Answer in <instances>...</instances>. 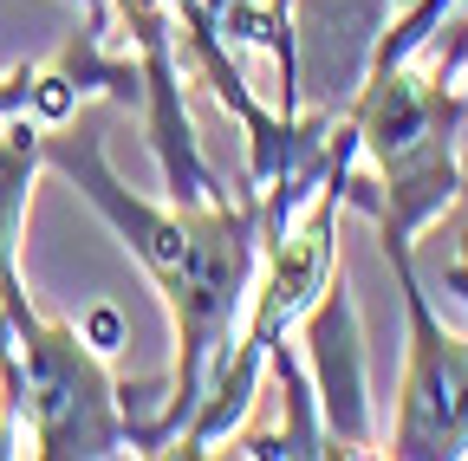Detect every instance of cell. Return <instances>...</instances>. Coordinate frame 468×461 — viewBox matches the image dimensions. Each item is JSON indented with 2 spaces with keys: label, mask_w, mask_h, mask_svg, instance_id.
Segmentation results:
<instances>
[{
  "label": "cell",
  "mask_w": 468,
  "mask_h": 461,
  "mask_svg": "<svg viewBox=\"0 0 468 461\" xmlns=\"http://www.w3.org/2000/svg\"><path fill=\"white\" fill-rule=\"evenodd\" d=\"M46 162L66 169L79 183V195L124 235V247L144 260V273L156 279V293L169 306V325H176L169 410L144 435V448H163L208 403V377L221 371L228 344H234V319L254 299V267L267 254V202L248 195L241 208L234 202H169V208H156L111 176L98 124H46Z\"/></svg>",
  "instance_id": "cell-1"
},
{
  "label": "cell",
  "mask_w": 468,
  "mask_h": 461,
  "mask_svg": "<svg viewBox=\"0 0 468 461\" xmlns=\"http://www.w3.org/2000/svg\"><path fill=\"white\" fill-rule=\"evenodd\" d=\"M0 377L20 403L27 455H137L144 435L117 410L104 358L85 331L39 319L27 299L0 312Z\"/></svg>",
  "instance_id": "cell-2"
},
{
  "label": "cell",
  "mask_w": 468,
  "mask_h": 461,
  "mask_svg": "<svg viewBox=\"0 0 468 461\" xmlns=\"http://www.w3.org/2000/svg\"><path fill=\"white\" fill-rule=\"evenodd\" d=\"M403 306H410V371L390 455H468V338H455L417 286L410 254H390Z\"/></svg>",
  "instance_id": "cell-3"
},
{
  "label": "cell",
  "mask_w": 468,
  "mask_h": 461,
  "mask_svg": "<svg viewBox=\"0 0 468 461\" xmlns=\"http://www.w3.org/2000/svg\"><path fill=\"white\" fill-rule=\"evenodd\" d=\"M39 162H46V124L33 110H20V118L0 124V312L14 299H27V286H20V227H27Z\"/></svg>",
  "instance_id": "cell-4"
},
{
  "label": "cell",
  "mask_w": 468,
  "mask_h": 461,
  "mask_svg": "<svg viewBox=\"0 0 468 461\" xmlns=\"http://www.w3.org/2000/svg\"><path fill=\"white\" fill-rule=\"evenodd\" d=\"M33 85H39V66H14L7 79H0V124L20 118V110H33Z\"/></svg>",
  "instance_id": "cell-5"
},
{
  "label": "cell",
  "mask_w": 468,
  "mask_h": 461,
  "mask_svg": "<svg viewBox=\"0 0 468 461\" xmlns=\"http://www.w3.org/2000/svg\"><path fill=\"white\" fill-rule=\"evenodd\" d=\"M442 279H449V286H455V293L468 299V235H462V254L449 260V273H442Z\"/></svg>",
  "instance_id": "cell-6"
},
{
  "label": "cell",
  "mask_w": 468,
  "mask_h": 461,
  "mask_svg": "<svg viewBox=\"0 0 468 461\" xmlns=\"http://www.w3.org/2000/svg\"><path fill=\"white\" fill-rule=\"evenodd\" d=\"M85 7H91V14H104V7H98V0H85Z\"/></svg>",
  "instance_id": "cell-7"
},
{
  "label": "cell",
  "mask_w": 468,
  "mask_h": 461,
  "mask_svg": "<svg viewBox=\"0 0 468 461\" xmlns=\"http://www.w3.org/2000/svg\"><path fill=\"white\" fill-rule=\"evenodd\" d=\"M280 7H286V0H280Z\"/></svg>",
  "instance_id": "cell-8"
}]
</instances>
